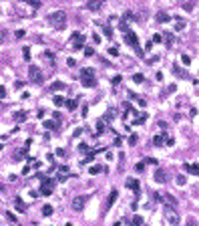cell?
<instances>
[{
	"label": "cell",
	"mask_w": 199,
	"mask_h": 226,
	"mask_svg": "<svg viewBox=\"0 0 199 226\" xmlns=\"http://www.w3.org/2000/svg\"><path fill=\"white\" fill-rule=\"evenodd\" d=\"M48 22H50V27L56 28V30H65L66 28V14L62 12V10H54V12H50L47 16Z\"/></svg>",
	"instance_id": "obj_1"
},
{
	"label": "cell",
	"mask_w": 199,
	"mask_h": 226,
	"mask_svg": "<svg viewBox=\"0 0 199 226\" xmlns=\"http://www.w3.org/2000/svg\"><path fill=\"white\" fill-rule=\"evenodd\" d=\"M125 40L129 42V45H131L133 49H135V53L139 55V57H143V51L139 49V40H137V34L133 33L131 28H127V30H125Z\"/></svg>",
	"instance_id": "obj_2"
},
{
	"label": "cell",
	"mask_w": 199,
	"mask_h": 226,
	"mask_svg": "<svg viewBox=\"0 0 199 226\" xmlns=\"http://www.w3.org/2000/svg\"><path fill=\"white\" fill-rule=\"evenodd\" d=\"M53 188H54V180L53 178H40V192L42 196H53Z\"/></svg>",
	"instance_id": "obj_3"
},
{
	"label": "cell",
	"mask_w": 199,
	"mask_h": 226,
	"mask_svg": "<svg viewBox=\"0 0 199 226\" xmlns=\"http://www.w3.org/2000/svg\"><path fill=\"white\" fill-rule=\"evenodd\" d=\"M80 81H83V87H95V71L93 69H83L80 71Z\"/></svg>",
	"instance_id": "obj_4"
},
{
	"label": "cell",
	"mask_w": 199,
	"mask_h": 226,
	"mask_svg": "<svg viewBox=\"0 0 199 226\" xmlns=\"http://www.w3.org/2000/svg\"><path fill=\"white\" fill-rule=\"evenodd\" d=\"M28 81H30V83H36V85L42 83V71H40L36 65L28 67Z\"/></svg>",
	"instance_id": "obj_5"
},
{
	"label": "cell",
	"mask_w": 199,
	"mask_h": 226,
	"mask_svg": "<svg viewBox=\"0 0 199 226\" xmlns=\"http://www.w3.org/2000/svg\"><path fill=\"white\" fill-rule=\"evenodd\" d=\"M163 218H165L167 224H173V226H175V224H179V214L175 212L173 208H169V206L163 210Z\"/></svg>",
	"instance_id": "obj_6"
},
{
	"label": "cell",
	"mask_w": 199,
	"mask_h": 226,
	"mask_svg": "<svg viewBox=\"0 0 199 226\" xmlns=\"http://www.w3.org/2000/svg\"><path fill=\"white\" fill-rule=\"evenodd\" d=\"M89 194H80V196H74V200H73V210L74 212H80L83 208H85V204L89 202Z\"/></svg>",
	"instance_id": "obj_7"
},
{
	"label": "cell",
	"mask_w": 199,
	"mask_h": 226,
	"mask_svg": "<svg viewBox=\"0 0 199 226\" xmlns=\"http://www.w3.org/2000/svg\"><path fill=\"white\" fill-rule=\"evenodd\" d=\"M183 170L187 174H193V176H199V164H183Z\"/></svg>",
	"instance_id": "obj_8"
},
{
	"label": "cell",
	"mask_w": 199,
	"mask_h": 226,
	"mask_svg": "<svg viewBox=\"0 0 199 226\" xmlns=\"http://www.w3.org/2000/svg\"><path fill=\"white\" fill-rule=\"evenodd\" d=\"M173 73L177 75V77H183V79H189V81H193V83H197V81H195V79H191V77H189V75H187L185 71H183V69H179L177 65H173Z\"/></svg>",
	"instance_id": "obj_9"
},
{
	"label": "cell",
	"mask_w": 199,
	"mask_h": 226,
	"mask_svg": "<svg viewBox=\"0 0 199 226\" xmlns=\"http://www.w3.org/2000/svg\"><path fill=\"white\" fill-rule=\"evenodd\" d=\"M153 178H155V182H159V184H165L167 178H165V172L163 170H155V174H153Z\"/></svg>",
	"instance_id": "obj_10"
},
{
	"label": "cell",
	"mask_w": 199,
	"mask_h": 226,
	"mask_svg": "<svg viewBox=\"0 0 199 226\" xmlns=\"http://www.w3.org/2000/svg\"><path fill=\"white\" fill-rule=\"evenodd\" d=\"M14 208H16L18 212H26V206H24V202H22V198H20V196H16V198H14Z\"/></svg>",
	"instance_id": "obj_11"
},
{
	"label": "cell",
	"mask_w": 199,
	"mask_h": 226,
	"mask_svg": "<svg viewBox=\"0 0 199 226\" xmlns=\"http://www.w3.org/2000/svg\"><path fill=\"white\" fill-rule=\"evenodd\" d=\"M117 198H119V190H113L111 192V196H109V200H107V208H111L117 202Z\"/></svg>",
	"instance_id": "obj_12"
},
{
	"label": "cell",
	"mask_w": 199,
	"mask_h": 226,
	"mask_svg": "<svg viewBox=\"0 0 199 226\" xmlns=\"http://www.w3.org/2000/svg\"><path fill=\"white\" fill-rule=\"evenodd\" d=\"M26 152H28V143H24V146L20 147L18 152L14 153V158H16V160H22V158H24V155H26Z\"/></svg>",
	"instance_id": "obj_13"
},
{
	"label": "cell",
	"mask_w": 199,
	"mask_h": 226,
	"mask_svg": "<svg viewBox=\"0 0 199 226\" xmlns=\"http://www.w3.org/2000/svg\"><path fill=\"white\" fill-rule=\"evenodd\" d=\"M169 20H171V16H169L167 12H163V10L157 14V22H161V24H165V22H169Z\"/></svg>",
	"instance_id": "obj_14"
},
{
	"label": "cell",
	"mask_w": 199,
	"mask_h": 226,
	"mask_svg": "<svg viewBox=\"0 0 199 226\" xmlns=\"http://www.w3.org/2000/svg\"><path fill=\"white\" fill-rule=\"evenodd\" d=\"M127 188L135 190L137 194H139V190H141V186H139V182H137V180H127Z\"/></svg>",
	"instance_id": "obj_15"
},
{
	"label": "cell",
	"mask_w": 199,
	"mask_h": 226,
	"mask_svg": "<svg viewBox=\"0 0 199 226\" xmlns=\"http://www.w3.org/2000/svg\"><path fill=\"white\" fill-rule=\"evenodd\" d=\"M163 143H165V135H155L153 137V146L155 147H163Z\"/></svg>",
	"instance_id": "obj_16"
},
{
	"label": "cell",
	"mask_w": 199,
	"mask_h": 226,
	"mask_svg": "<svg viewBox=\"0 0 199 226\" xmlns=\"http://www.w3.org/2000/svg\"><path fill=\"white\" fill-rule=\"evenodd\" d=\"M14 121H16V123L26 121V113H24V111H16V113H14Z\"/></svg>",
	"instance_id": "obj_17"
},
{
	"label": "cell",
	"mask_w": 199,
	"mask_h": 226,
	"mask_svg": "<svg viewBox=\"0 0 199 226\" xmlns=\"http://www.w3.org/2000/svg\"><path fill=\"white\" fill-rule=\"evenodd\" d=\"M101 2H103V0H89V4H86V6L91 8V10H99V8H101Z\"/></svg>",
	"instance_id": "obj_18"
},
{
	"label": "cell",
	"mask_w": 199,
	"mask_h": 226,
	"mask_svg": "<svg viewBox=\"0 0 199 226\" xmlns=\"http://www.w3.org/2000/svg\"><path fill=\"white\" fill-rule=\"evenodd\" d=\"M68 178H73L68 172H59V174H56V180H59V182H66Z\"/></svg>",
	"instance_id": "obj_19"
},
{
	"label": "cell",
	"mask_w": 199,
	"mask_h": 226,
	"mask_svg": "<svg viewBox=\"0 0 199 226\" xmlns=\"http://www.w3.org/2000/svg\"><path fill=\"white\" fill-rule=\"evenodd\" d=\"M175 20H177V22H175V30H181V28H185V20L181 18V16H175Z\"/></svg>",
	"instance_id": "obj_20"
},
{
	"label": "cell",
	"mask_w": 199,
	"mask_h": 226,
	"mask_svg": "<svg viewBox=\"0 0 199 226\" xmlns=\"http://www.w3.org/2000/svg\"><path fill=\"white\" fill-rule=\"evenodd\" d=\"M65 83H53V85H50V91H62V89H65Z\"/></svg>",
	"instance_id": "obj_21"
},
{
	"label": "cell",
	"mask_w": 199,
	"mask_h": 226,
	"mask_svg": "<svg viewBox=\"0 0 199 226\" xmlns=\"http://www.w3.org/2000/svg\"><path fill=\"white\" fill-rule=\"evenodd\" d=\"M73 42H85V34L74 33V34H73Z\"/></svg>",
	"instance_id": "obj_22"
},
{
	"label": "cell",
	"mask_w": 199,
	"mask_h": 226,
	"mask_svg": "<svg viewBox=\"0 0 199 226\" xmlns=\"http://www.w3.org/2000/svg\"><path fill=\"white\" fill-rule=\"evenodd\" d=\"M103 131H105V119H101L99 123H97V135H101Z\"/></svg>",
	"instance_id": "obj_23"
},
{
	"label": "cell",
	"mask_w": 199,
	"mask_h": 226,
	"mask_svg": "<svg viewBox=\"0 0 199 226\" xmlns=\"http://www.w3.org/2000/svg\"><path fill=\"white\" fill-rule=\"evenodd\" d=\"M50 214H53V206H50V204L42 206V216H50Z\"/></svg>",
	"instance_id": "obj_24"
},
{
	"label": "cell",
	"mask_w": 199,
	"mask_h": 226,
	"mask_svg": "<svg viewBox=\"0 0 199 226\" xmlns=\"http://www.w3.org/2000/svg\"><path fill=\"white\" fill-rule=\"evenodd\" d=\"M77 105H79V99H68L66 101V107H68V109H74Z\"/></svg>",
	"instance_id": "obj_25"
},
{
	"label": "cell",
	"mask_w": 199,
	"mask_h": 226,
	"mask_svg": "<svg viewBox=\"0 0 199 226\" xmlns=\"http://www.w3.org/2000/svg\"><path fill=\"white\" fill-rule=\"evenodd\" d=\"M53 101H54V105H56V107H60V105H65V103H66V101L62 99V97H59V95H56V97H53Z\"/></svg>",
	"instance_id": "obj_26"
},
{
	"label": "cell",
	"mask_w": 199,
	"mask_h": 226,
	"mask_svg": "<svg viewBox=\"0 0 199 226\" xmlns=\"http://www.w3.org/2000/svg\"><path fill=\"white\" fill-rule=\"evenodd\" d=\"M22 2H26V4H30L32 8H38V6H40V0H22Z\"/></svg>",
	"instance_id": "obj_27"
},
{
	"label": "cell",
	"mask_w": 199,
	"mask_h": 226,
	"mask_svg": "<svg viewBox=\"0 0 199 226\" xmlns=\"http://www.w3.org/2000/svg\"><path fill=\"white\" fill-rule=\"evenodd\" d=\"M137 140H139V137H137V133H131V135H129V146H135Z\"/></svg>",
	"instance_id": "obj_28"
},
{
	"label": "cell",
	"mask_w": 199,
	"mask_h": 226,
	"mask_svg": "<svg viewBox=\"0 0 199 226\" xmlns=\"http://www.w3.org/2000/svg\"><path fill=\"white\" fill-rule=\"evenodd\" d=\"M131 222H133V224H137V226H139V224H143V218H141L139 214H137V216H133V218H131Z\"/></svg>",
	"instance_id": "obj_29"
},
{
	"label": "cell",
	"mask_w": 199,
	"mask_h": 226,
	"mask_svg": "<svg viewBox=\"0 0 199 226\" xmlns=\"http://www.w3.org/2000/svg\"><path fill=\"white\" fill-rule=\"evenodd\" d=\"M42 125L47 127V129H54V127H56V121H44Z\"/></svg>",
	"instance_id": "obj_30"
},
{
	"label": "cell",
	"mask_w": 199,
	"mask_h": 226,
	"mask_svg": "<svg viewBox=\"0 0 199 226\" xmlns=\"http://www.w3.org/2000/svg\"><path fill=\"white\" fill-rule=\"evenodd\" d=\"M101 172H103V168L101 166H93L91 168V174H93V176H97V174H101Z\"/></svg>",
	"instance_id": "obj_31"
},
{
	"label": "cell",
	"mask_w": 199,
	"mask_h": 226,
	"mask_svg": "<svg viewBox=\"0 0 199 226\" xmlns=\"http://www.w3.org/2000/svg\"><path fill=\"white\" fill-rule=\"evenodd\" d=\"M133 81H135V83H143V75H141V73L133 75Z\"/></svg>",
	"instance_id": "obj_32"
},
{
	"label": "cell",
	"mask_w": 199,
	"mask_h": 226,
	"mask_svg": "<svg viewBox=\"0 0 199 226\" xmlns=\"http://www.w3.org/2000/svg\"><path fill=\"white\" fill-rule=\"evenodd\" d=\"M83 45H85V42H73V51H80V49H85Z\"/></svg>",
	"instance_id": "obj_33"
},
{
	"label": "cell",
	"mask_w": 199,
	"mask_h": 226,
	"mask_svg": "<svg viewBox=\"0 0 199 226\" xmlns=\"http://www.w3.org/2000/svg\"><path fill=\"white\" fill-rule=\"evenodd\" d=\"M181 61H183V65H189V63H191V57H189V55H183Z\"/></svg>",
	"instance_id": "obj_34"
},
{
	"label": "cell",
	"mask_w": 199,
	"mask_h": 226,
	"mask_svg": "<svg viewBox=\"0 0 199 226\" xmlns=\"http://www.w3.org/2000/svg\"><path fill=\"white\" fill-rule=\"evenodd\" d=\"M153 200H155V202H163V196H161L159 192H155L153 194Z\"/></svg>",
	"instance_id": "obj_35"
},
{
	"label": "cell",
	"mask_w": 199,
	"mask_h": 226,
	"mask_svg": "<svg viewBox=\"0 0 199 226\" xmlns=\"http://www.w3.org/2000/svg\"><path fill=\"white\" fill-rule=\"evenodd\" d=\"M22 57L26 61H30V49H24V51H22Z\"/></svg>",
	"instance_id": "obj_36"
},
{
	"label": "cell",
	"mask_w": 199,
	"mask_h": 226,
	"mask_svg": "<svg viewBox=\"0 0 199 226\" xmlns=\"http://www.w3.org/2000/svg\"><path fill=\"white\" fill-rule=\"evenodd\" d=\"M165 200H167V202H171V204H177V198H173L171 194H167V196H165Z\"/></svg>",
	"instance_id": "obj_37"
},
{
	"label": "cell",
	"mask_w": 199,
	"mask_h": 226,
	"mask_svg": "<svg viewBox=\"0 0 199 226\" xmlns=\"http://www.w3.org/2000/svg\"><path fill=\"white\" fill-rule=\"evenodd\" d=\"M177 184H179V186H185V176H177Z\"/></svg>",
	"instance_id": "obj_38"
},
{
	"label": "cell",
	"mask_w": 199,
	"mask_h": 226,
	"mask_svg": "<svg viewBox=\"0 0 199 226\" xmlns=\"http://www.w3.org/2000/svg\"><path fill=\"white\" fill-rule=\"evenodd\" d=\"M109 53L113 55V57H117V55H119V49H117V47H111V49H109Z\"/></svg>",
	"instance_id": "obj_39"
},
{
	"label": "cell",
	"mask_w": 199,
	"mask_h": 226,
	"mask_svg": "<svg viewBox=\"0 0 199 226\" xmlns=\"http://www.w3.org/2000/svg\"><path fill=\"white\" fill-rule=\"evenodd\" d=\"M14 36H16V39H22V36H24V30H22V28H20V30H16V33H14Z\"/></svg>",
	"instance_id": "obj_40"
},
{
	"label": "cell",
	"mask_w": 199,
	"mask_h": 226,
	"mask_svg": "<svg viewBox=\"0 0 199 226\" xmlns=\"http://www.w3.org/2000/svg\"><path fill=\"white\" fill-rule=\"evenodd\" d=\"M93 160H95V155L91 153V155H86V158H85V162H80V164H89V162H93Z\"/></svg>",
	"instance_id": "obj_41"
},
{
	"label": "cell",
	"mask_w": 199,
	"mask_h": 226,
	"mask_svg": "<svg viewBox=\"0 0 199 226\" xmlns=\"http://www.w3.org/2000/svg\"><path fill=\"white\" fill-rule=\"evenodd\" d=\"M151 40H153V42H161V40H163V36H161V34H155Z\"/></svg>",
	"instance_id": "obj_42"
},
{
	"label": "cell",
	"mask_w": 199,
	"mask_h": 226,
	"mask_svg": "<svg viewBox=\"0 0 199 226\" xmlns=\"http://www.w3.org/2000/svg\"><path fill=\"white\" fill-rule=\"evenodd\" d=\"M85 55H86V57H93V55H95V49H85Z\"/></svg>",
	"instance_id": "obj_43"
},
{
	"label": "cell",
	"mask_w": 199,
	"mask_h": 226,
	"mask_svg": "<svg viewBox=\"0 0 199 226\" xmlns=\"http://www.w3.org/2000/svg\"><path fill=\"white\" fill-rule=\"evenodd\" d=\"M135 170H137V172H143V170H145V164H137V166H135Z\"/></svg>",
	"instance_id": "obj_44"
},
{
	"label": "cell",
	"mask_w": 199,
	"mask_h": 226,
	"mask_svg": "<svg viewBox=\"0 0 199 226\" xmlns=\"http://www.w3.org/2000/svg\"><path fill=\"white\" fill-rule=\"evenodd\" d=\"M165 40H167V45H171V42H173V34H171V33H167Z\"/></svg>",
	"instance_id": "obj_45"
},
{
	"label": "cell",
	"mask_w": 199,
	"mask_h": 226,
	"mask_svg": "<svg viewBox=\"0 0 199 226\" xmlns=\"http://www.w3.org/2000/svg\"><path fill=\"white\" fill-rule=\"evenodd\" d=\"M145 164H151V166H157V160H153V158H147Z\"/></svg>",
	"instance_id": "obj_46"
},
{
	"label": "cell",
	"mask_w": 199,
	"mask_h": 226,
	"mask_svg": "<svg viewBox=\"0 0 199 226\" xmlns=\"http://www.w3.org/2000/svg\"><path fill=\"white\" fill-rule=\"evenodd\" d=\"M121 81H123V79H121V75H117V77H115V79H113V85L117 87V85H119V83H121Z\"/></svg>",
	"instance_id": "obj_47"
},
{
	"label": "cell",
	"mask_w": 199,
	"mask_h": 226,
	"mask_svg": "<svg viewBox=\"0 0 199 226\" xmlns=\"http://www.w3.org/2000/svg\"><path fill=\"white\" fill-rule=\"evenodd\" d=\"M6 218L10 220V222H16V216H14V214H10V212H6Z\"/></svg>",
	"instance_id": "obj_48"
},
{
	"label": "cell",
	"mask_w": 199,
	"mask_h": 226,
	"mask_svg": "<svg viewBox=\"0 0 199 226\" xmlns=\"http://www.w3.org/2000/svg\"><path fill=\"white\" fill-rule=\"evenodd\" d=\"M105 34H107V36H109V39L113 36V30H111V27H107V28H105Z\"/></svg>",
	"instance_id": "obj_49"
},
{
	"label": "cell",
	"mask_w": 199,
	"mask_h": 226,
	"mask_svg": "<svg viewBox=\"0 0 199 226\" xmlns=\"http://www.w3.org/2000/svg\"><path fill=\"white\" fill-rule=\"evenodd\" d=\"M79 149H80V152H89V146H86V143H80Z\"/></svg>",
	"instance_id": "obj_50"
},
{
	"label": "cell",
	"mask_w": 199,
	"mask_h": 226,
	"mask_svg": "<svg viewBox=\"0 0 199 226\" xmlns=\"http://www.w3.org/2000/svg\"><path fill=\"white\" fill-rule=\"evenodd\" d=\"M93 40L97 42V45H99V42H101V36H99V34H93Z\"/></svg>",
	"instance_id": "obj_51"
},
{
	"label": "cell",
	"mask_w": 199,
	"mask_h": 226,
	"mask_svg": "<svg viewBox=\"0 0 199 226\" xmlns=\"http://www.w3.org/2000/svg\"><path fill=\"white\" fill-rule=\"evenodd\" d=\"M183 8H185V10H193V2H189V4H185V6H183Z\"/></svg>",
	"instance_id": "obj_52"
}]
</instances>
